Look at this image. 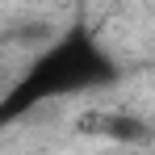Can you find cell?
I'll use <instances>...</instances> for the list:
<instances>
[{
    "instance_id": "1",
    "label": "cell",
    "mask_w": 155,
    "mask_h": 155,
    "mask_svg": "<svg viewBox=\"0 0 155 155\" xmlns=\"http://www.w3.org/2000/svg\"><path fill=\"white\" fill-rule=\"evenodd\" d=\"M117 76L109 54L88 38V34H63L54 46L34 59L25 76L17 80V88L8 92V101L0 105V117H17L42 101H54V97H67V92H84V88H97V84H109Z\"/></svg>"
}]
</instances>
